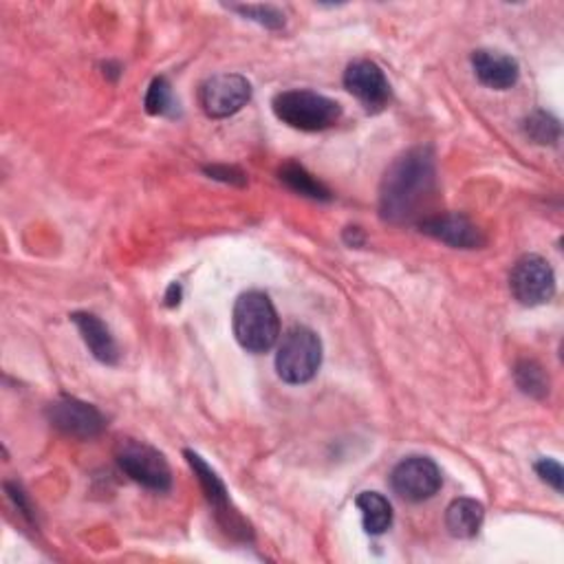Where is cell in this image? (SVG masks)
I'll list each match as a JSON object with an SVG mask.
<instances>
[{
  "instance_id": "6da1fadb",
  "label": "cell",
  "mask_w": 564,
  "mask_h": 564,
  "mask_svg": "<svg viewBox=\"0 0 564 564\" xmlns=\"http://www.w3.org/2000/svg\"><path fill=\"white\" fill-rule=\"evenodd\" d=\"M436 162L428 146L397 157L379 186V214L386 223L410 225L432 217L436 197Z\"/></svg>"
},
{
  "instance_id": "7a4b0ae2",
  "label": "cell",
  "mask_w": 564,
  "mask_h": 564,
  "mask_svg": "<svg viewBox=\"0 0 564 564\" xmlns=\"http://www.w3.org/2000/svg\"><path fill=\"white\" fill-rule=\"evenodd\" d=\"M234 335L250 353H267L280 335V320L274 302L263 291H247L234 305Z\"/></svg>"
},
{
  "instance_id": "3957f363",
  "label": "cell",
  "mask_w": 564,
  "mask_h": 564,
  "mask_svg": "<svg viewBox=\"0 0 564 564\" xmlns=\"http://www.w3.org/2000/svg\"><path fill=\"white\" fill-rule=\"evenodd\" d=\"M272 109L283 124L302 133L327 131L342 118V107L335 100L302 89L278 93L272 102Z\"/></svg>"
},
{
  "instance_id": "277c9868",
  "label": "cell",
  "mask_w": 564,
  "mask_h": 564,
  "mask_svg": "<svg viewBox=\"0 0 564 564\" xmlns=\"http://www.w3.org/2000/svg\"><path fill=\"white\" fill-rule=\"evenodd\" d=\"M322 366V342L309 327H291L276 353V371L283 381L302 386L311 381Z\"/></svg>"
},
{
  "instance_id": "5b68a950",
  "label": "cell",
  "mask_w": 564,
  "mask_h": 564,
  "mask_svg": "<svg viewBox=\"0 0 564 564\" xmlns=\"http://www.w3.org/2000/svg\"><path fill=\"white\" fill-rule=\"evenodd\" d=\"M122 472L151 491H168L173 487V472L166 456L153 445L135 439H124L115 452Z\"/></svg>"
},
{
  "instance_id": "8992f818",
  "label": "cell",
  "mask_w": 564,
  "mask_h": 564,
  "mask_svg": "<svg viewBox=\"0 0 564 564\" xmlns=\"http://www.w3.org/2000/svg\"><path fill=\"white\" fill-rule=\"evenodd\" d=\"M509 289L524 307L549 302L555 296V274L549 261L538 254L522 256L509 274Z\"/></svg>"
},
{
  "instance_id": "52a82bcc",
  "label": "cell",
  "mask_w": 564,
  "mask_h": 564,
  "mask_svg": "<svg viewBox=\"0 0 564 564\" xmlns=\"http://www.w3.org/2000/svg\"><path fill=\"white\" fill-rule=\"evenodd\" d=\"M252 100V85L239 74H219L208 78L199 91V104L212 120L236 115Z\"/></svg>"
},
{
  "instance_id": "ba28073f",
  "label": "cell",
  "mask_w": 564,
  "mask_h": 564,
  "mask_svg": "<svg viewBox=\"0 0 564 564\" xmlns=\"http://www.w3.org/2000/svg\"><path fill=\"white\" fill-rule=\"evenodd\" d=\"M390 485L399 498L408 502H421L432 498L441 489L443 476L432 458L408 456L395 465L390 474Z\"/></svg>"
},
{
  "instance_id": "9c48e42d",
  "label": "cell",
  "mask_w": 564,
  "mask_h": 564,
  "mask_svg": "<svg viewBox=\"0 0 564 564\" xmlns=\"http://www.w3.org/2000/svg\"><path fill=\"white\" fill-rule=\"evenodd\" d=\"M47 419L56 430L76 439H93L107 428L104 414L93 403L69 395H60L47 406Z\"/></svg>"
},
{
  "instance_id": "30bf717a",
  "label": "cell",
  "mask_w": 564,
  "mask_h": 564,
  "mask_svg": "<svg viewBox=\"0 0 564 564\" xmlns=\"http://www.w3.org/2000/svg\"><path fill=\"white\" fill-rule=\"evenodd\" d=\"M344 87L368 113H379L390 102V82L373 60H355L344 71Z\"/></svg>"
},
{
  "instance_id": "8fae6325",
  "label": "cell",
  "mask_w": 564,
  "mask_h": 564,
  "mask_svg": "<svg viewBox=\"0 0 564 564\" xmlns=\"http://www.w3.org/2000/svg\"><path fill=\"white\" fill-rule=\"evenodd\" d=\"M184 456H186V461L190 463V467H192V472H195V476H197V480H199V485H201V489H203L208 502L214 507V511H217L219 520L223 522V527H228V531H232V533L241 531L243 535H247L250 529H247V524L243 522V518L232 509L230 494H228V487H225V483L221 480V476L203 461L201 454H197V452H192V450H186Z\"/></svg>"
},
{
  "instance_id": "7c38bea8",
  "label": "cell",
  "mask_w": 564,
  "mask_h": 564,
  "mask_svg": "<svg viewBox=\"0 0 564 564\" xmlns=\"http://www.w3.org/2000/svg\"><path fill=\"white\" fill-rule=\"evenodd\" d=\"M419 230L456 250H478L485 245L483 232L467 217L454 212H434L419 223Z\"/></svg>"
},
{
  "instance_id": "4fadbf2b",
  "label": "cell",
  "mask_w": 564,
  "mask_h": 564,
  "mask_svg": "<svg viewBox=\"0 0 564 564\" xmlns=\"http://www.w3.org/2000/svg\"><path fill=\"white\" fill-rule=\"evenodd\" d=\"M472 69L478 82L494 91H507L518 82L520 67L516 58L494 52V49H478L472 54Z\"/></svg>"
},
{
  "instance_id": "5bb4252c",
  "label": "cell",
  "mask_w": 564,
  "mask_h": 564,
  "mask_svg": "<svg viewBox=\"0 0 564 564\" xmlns=\"http://www.w3.org/2000/svg\"><path fill=\"white\" fill-rule=\"evenodd\" d=\"M74 324L78 327V331L82 333L85 344L89 346V351L93 353V357L107 366H115L120 362V349L118 342L111 333V329L93 313L87 311H78L71 316Z\"/></svg>"
},
{
  "instance_id": "9a60e30c",
  "label": "cell",
  "mask_w": 564,
  "mask_h": 564,
  "mask_svg": "<svg viewBox=\"0 0 564 564\" xmlns=\"http://www.w3.org/2000/svg\"><path fill=\"white\" fill-rule=\"evenodd\" d=\"M485 520V507L474 498H456L445 511V527L454 538H474Z\"/></svg>"
},
{
  "instance_id": "2e32d148",
  "label": "cell",
  "mask_w": 564,
  "mask_h": 564,
  "mask_svg": "<svg viewBox=\"0 0 564 564\" xmlns=\"http://www.w3.org/2000/svg\"><path fill=\"white\" fill-rule=\"evenodd\" d=\"M357 509L362 511L364 531L371 535H381L392 524V507L386 496L379 491H362L355 500Z\"/></svg>"
},
{
  "instance_id": "e0dca14e",
  "label": "cell",
  "mask_w": 564,
  "mask_h": 564,
  "mask_svg": "<svg viewBox=\"0 0 564 564\" xmlns=\"http://www.w3.org/2000/svg\"><path fill=\"white\" fill-rule=\"evenodd\" d=\"M278 175H280V181L289 190H294V192H298L302 197H309L313 201H331V190L322 181H318L311 173H307L300 164L289 162V164H285L280 168Z\"/></svg>"
},
{
  "instance_id": "ac0fdd59",
  "label": "cell",
  "mask_w": 564,
  "mask_h": 564,
  "mask_svg": "<svg viewBox=\"0 0 564 564\" xmlns=\"http://www.w3.org/2000/svg\"><path fill=\"white\" fill-rule=\"evenodd\" d=\"M513 377L518 388L535 399H542L549 395V377L544 368L533 360H520L513 368Z\"/></svg>"
},
{
  "instance_id": "d6986e66",
  "label": "cell",
  "mask_w": 564,
  "mask_h": 564,
  "mask_svg": "<svg viewBox=\"0 0 564 564\" xmlns=\"http://www.w3.org/2000/svg\"><path fill=\"white\" fill-rule=\"evenodd\" d=\"M524 135L540 146H553L560 140V122L544 111H535L524 120Z\"/></svg>"
},
{
  "instance_id": "ffe728a7",
  "label": "cell",
  "mask_w": 564,
  "mask_h": 564,
  "mask_svg": "<svg viewBox=\"0 0 564 564\" xmlns=\"http://www.w3.org/2000/svg\"><path fill=\"white\" fill-rule=\"evenodd\" d=\"M173 87L166 78H155L148 87V93H146V100H144V107H146V113L148 115H166L173 111Z\"/></svg>"
},
{
  "instance_id": "44dd1931",
  "label": "cell",
  "mask_w": 564,
  "mask_h": 564,
  "mask_svg": "<svg viewBox=\"0 0 564 564\" xmlns=\"http://www.w3.org/2000/svg\"><path fill=\"white\" fill-rule=\"evenodd\" d=\"M234 12L245 16L247 21H254L267 30H283L285 27V14L274 5H232Z\"/></svg>"
},
{
  "instance_id": "7402d4cb",
  "label": "cell",
  "mask_w": 564,
  "mask_h": 564,
  "mask_svg": "<svg viewBox=\"0 0 564 564\" xmlns=\"http://www.w3.org/2000/svg\"><path fill=\"white\" fill-rule=\"evenodd\" d=\"M535 474L549 483L555 491H562V485H564V472H562V465L553 458H540L535 465Z\"/></svg>"
},
{
  "instance_id": "603a6c76",
  "label": "cell",
  "mask_w": 564,
  "mask_h": 564,
  "mask_svg": "<svg viewBox=\"0 0 564 564\" xmlns=\"http://www.w3.org/2000/svg\"><path fill=\"white\" fill-rule=\"evenodd\" d=\"M206 175H210V179L223 181V184H234V186H245L247 177L239 170V168H230V166H208L203 168Z\"/></svg>"
},
{
  "instance_id": "cb8c5ba5",
  "label": "cell",
  "mask_w": 564,
  "mask_h": 564,
  "mask_svg": "<svg viewBox=\"0 0 564 564\" xmlns=\"http://www.w3.org/2000/svg\"><path fill=\"white\" fill-rule=\"evenodd\" d=\"M5 489H8L10 496L14 498L16 507L21 509V513H23L27 520H34V509H32V505H30L25 491L21 489V485H16V483H5Z\"/></svg>"
},
{
  "instance_id": "d4e9b609",
  "label": "cell",
  "mask_w": 564,
  "mask_h": 564,
  "mask_svg": "<svg viewBox=\"0 0 564 564\" xmlns=\"http://www.w3.org/2000/svg\"><path fill=\"white\" fill-rule=\"evenodd\" d=\"M181 302V287L177 283H173L166 291V307H177Z\"/></svg>"
},
{
  "instance_id": "484cf974",
  "label": "cell",
  "mask_w": 564,
  "mask_h": 564,
  "mask_svg": "<svg viewBox=\"0 0 564 564\" xmlns=\"http://www.w3.org/2000/svg\"><path fill=\"white\" fill-rule=\"evenodd\" d=\"M344 239H346V243L353 245V247H357V245L364 243V236H362V230H360V228H349L346 234H344Z\"/></svg>"
}]
</instances>
